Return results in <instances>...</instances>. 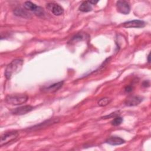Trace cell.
Segmentation results:
<instances>
[{"label": "cell", "mask_w": 151, "mask_h": 151, "mask_svg": "<svg viewBox=\"0 0 151 151\" xmlns=\"http://www.w3.org/2000/svg\"><path fill=\"white\" fill-rule=\"evenodd\" d=\"M23 60L22 59H15L12 60L6 67L5 76L6 78L10 79L14 75L18 73L22 68Z\"/></svg>", "instance_id": "1"}, {"label": "cell", "mask_w": 151, "mask_h": 151, "mask_svg": "<svg viewBox=\"0 0 151 151\" xmlns=\"http://www.w3.org/2000/svg\"><path fill=\"white\" fill-rule=\"evenodd\" d=\"M28 99V97L26 94H17L8 95L5 98L7 103L13 105H19L25 103Z\"/></svg>", "instance_id": "2"}, {"label": "cell", "mask_w": 151, "mask_h": 151, "mask_svg": "<svg viewBox=\"0 0 151 151\" xmlns=\"http://www.w3.org/2000/svg\"><path fill=\"white\" fill-rule=\"evenodd\" d=\"M18 133L16 131L9 132L4 133L1 137L0 146H3L7 144L15 141L18 137Z\"/></svg>", "instance_id": "3"}, {"label": "cell", "mask_w": 151, "mask_h": 151, "mask_svg": "<svg viewBox=\"0 0 151 151\" xmlns=\"http://www.w3.org/2000/svg\"><path fill=\"white\" fill-rule=\"evenodd\" d=\"M24 6L25 9L34 12L37 15H42L44 13V11L41 7L37 6V5L30 1L25 2L24 4Z\"/></svg>", "instance_id": "4"}, {"label": "cell", "mask_w": 151, "mask_h": 151, "mask_svg": "<svg viewBox=\"0 0 151 151\" xmlns=\"http://www.w3.org/2000/svg\"><path fill=\"white\" fill-rule=\"evenodd\" d=\"M116 8L119 12L123 14H128L130 11V6L129 3L126 1H117Z\"/></svg>", "instance_id": "5"}, {"label": "cell", "mask_w": 151, "mask_h": 151, "mask_svg": "<svg viewBox=\"0 0 151 151\" xmlns=\"http://www.w3.org/2000/svg\"><path fill=\"white\" fill-rule=\"evenodd\" d=\"M47 8L49 9L55 15H61L64 13L63 8L58 4L54 2L48 3L46 5Z\"/></svg>", "instance_id": "6"}, {"label": "cell", "mask_w": 151, "mask_h": 151, "mask_svg": "<svg viewBox=\"0 0 151 151\" xmlns=\"http://www.w3.org/2000/svg\"><path fill=\"white\" fill-rule=\"evenodd\" d=\"M142 100H143V99L140 96H131L128 97L124 101V104L127 106H134L140 104Z\"/></svg>", "instance_id": "7"}, {"label": "cell", "mask_w": 151, "mask_h": 151, "mask_svg": "<svg viewBox=\"0 0 151 151\" xmlns=\"http://www.w3.org/2000/svg\"><path fill=\"white\" fill-rule=\"evenodd\" d=\"M145 25V22L142 20H132L123 23V26L125 28H142Z\"/></svg>", "instance_id": "8"}, {"label": "cell", "mask_w": 151, "mask_h": 151, "mask_svg": "<svg viewBox=\"0 0 151 151\" xmlns=\"http://www.w3.org/2000/svg\"><path fill=\"white\" fill-rule=\"evenodd\" d=\"M33 107L31 106H23L15 109L14 110L12 111V113L15 115H22L31 111Z\"/></svg>", "instance_id": "9"}, {"label": "cell", "mask_w": 151, "mask_h": 151, "mask_svg": "<svg viewBox=\"0 0 151 151\" xmlns=\"http://www.w3.org/2000/svg\"><path fill=\"white\" fill-rule=\"evenodd\" d=\"M106 143L111 145H120L124 143L125 141L120 137L118 136H111L106 140Z\"/></svg>", "instance_id": "10"}, {"label": "cell", "mask_w": 151, "mask_h": 151, "mask_svg": "<svg viewBox=\"0 0 151 151\" xmlns=\"http://www.w3.org/2000/svg\"><path fill=\"white\" fill-rule=\"evenodd\" d=\"M63 84V81H60L58 83H56L48 86L47 87L44 88V90L48 92H54L57 91L59 88H60L62 87Z\"/></svg>", "instance_id": "11"}, {"label": "cell", "mask_w": 151, "mask_h": 151, "mask_svg": "<svg viewBox=\"0 0 151 151\" xmlns=\"http://www.w3.org/2000/svg\"><path fill=\"white\" fill-rule=\"evenodd\" d=\"M14 13L15 15L21 17H23V18H28L30 17L29 14L25 10H24V9L21 8H15L14 11Z\"/></svg>", "instance_id": "12"}, {"label": "cell", "mask_w": 151, "mask_h": 151, "mask_svg": "<svg viewBox=\"0 0 151 151\" xmlns=\"http://www.w3.org/2000/svg\"><path fill=\"white\" fill-rule=\"evenodd\" d=\"M92 9V7L91 4L89 3L88 1H84L83 2L80 6H79V10L82 11V12H89L90 11H91Z\"/></svg>", "instance_id": "13"}, {"label": "cell", "mask_w": 151, "mask_h": 151, "mask_svg": "<svg viewBox=\"0 0 151 151\" xmlns=\"http://www.w3.org/2000/svg\"><path fill=\"white\" fill-rule=\"evenodd\" d=\"M58 120H57L56 119H53V120H48L47 121V123H45V122H42V123H41V124H39L38 125H37V126H34L33 127V129H40V128H42V127H45V126H46L47 125L48 126V125H49V124H52V123H57V122H58Z\"/></svg>", "instance_id": "14"}, {"label": "cell", "mask_w": 151, "mask_h": 151, "mask_svg": "<svg viewBox=\"0 0 151 151\" xmlns=\"http://www.w3.org/2000/svg\"><path fill=\"white\" fill-rule=\"evenodd\" d=\"M111 102V99L109 97H104L100 99L97 103L100 106H107L108 104H109Z\"/></svg>", "instance_id": "15"}, {"label": "cell", "mask_w": 151, "mask_h": 151, "mask_svg": "<svg viewBox=\"0 0 151 151\" xmlns=\"http://www.w3.org/2000/svg\"><path fill=\"white\" fill-rule=\"evenodd\" d=\"M123 122V118L120 116H116L115 118L111 122V125L114 126H117L120 125Z\"/></svg>", "instance_id": "16"}, {"label": "cell", "mask_w": 151, "mask_h": 151, "mask_svg": "<svg viewBox=\"0 0 151 151\" xmlns=\"http://www.w3.org/2000/svg\"><path fill=\"white\" fill-rule=\"evenodd\" d=\"M118 111H116V112H114V113H111L110 115H107V116H105L103 117V119H108V118H110V117H116V116L118 115Z\"/></svg>", "instance_id": "17"}, {"label": "cell", "mask_w": 151, "mask_h": 151, "mask_svg": "<svg viewBox=\"0 0 151 151\" xmlns=\"http://www.w3.org/2000/svg\"><path fill=\"white\" fill-rule=\"evenodd\" d=\"M124 90H125V91L127 92V93H130V92H131V91L133 90V88H132V87L130 86H127L125 87Z\"/></svg>", "instance_id": "18"}, {"label": "cell", "mask_w": 151, "mask_h": 151, "mask_svg": "<svg viewBox=\"0 0 151 151\" xmlns=\"http://www.w3.org/2000/svg\"><path fill=\"white\" fill-rule=\"evenodd\" d=\"M149 85H150V84H149V81H145L142 83V86L143 87H149Z\"/></svg>", "instance_id": "19"}, {"label": "cell", "mask_w": 151, "mask_h": 151, "mask_svg": "<svg viewBox=\"0 0 151 151\" xmlns=\"http://www.w3.org/2000/svg\"><path fill=\"white\" fill-rule=\"evenodd\" d=\"M90 4H96L98 2V1H88Z\"/></svg>", "instance_id": "20"}, {"label": "cell", "mask_w": 151, "mask_h": 151, "mask_svg": "<svg viewBox=\"0 0 151 151\" xmlns=\"http://www.w3.org/2000/svg\"><path fill=\"white\" fill-rule=\"evenodd\" d=\"M147 61H148V63L150 62V54H149V55L147 56Z\"/></svg>", "instance_id": "21"}]
</instances>
